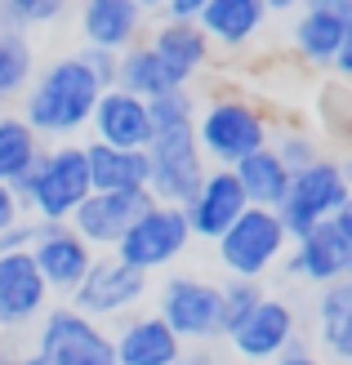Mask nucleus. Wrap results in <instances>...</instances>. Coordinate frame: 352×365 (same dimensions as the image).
<instances>
[{
  "label": "nucleus",
  "instance_id": "nucleus-1",
  "mask_svg": "<svg viewBox=\"0 0 352 365\" xmlns=\"http://www.w3.org/2000/svg\"><path fill=\"white\" fill-rule=\"evenodd\" d=\"M99 94L103 89H99L94 76H89V67L76 58V53H63V58L36 67L18 116L49 143H71L81 130H89V116H94Z\"/></svg>",
  "mask_w": 352,
  "mask_h": 365
},
{
  "label": "nucleus",
  "instance_id": "nucleus-2",
  "mask_svg": "<svg viewBox=\"0 0 352 365\" xmlns=\"http://www.w3.org/2000/svg\"><path fill=\"white\" fill-rule=\"evenodd\" d=\"M23 214L41 218V223H67L76 205L94 192L89 187V165H85V148L76 138L71 143H54V148H41L36 165L9 182Z\"/></svg>",
  "mask_w": 352,
  "mask_h": 365
},
{
  "label": "nucleus",
  "instance_id": "nucleus-3",
  "mask_svg": "<svg viewBox=\"0 0 352 365\" xmlns=\"http://www.w3.org/2000/svg\"><path fill=\"white\" fill-rule=\"evenodd\" d=\"M192 138L206 156V165L232 170L241 156L272 143V116L246 94H214L206 103H196Z\"/></svg>",
  "mask_w": 352,
  "mask_h": 365
},
{
  "label": "nucleus",
  "instance_id": "nucleus-4",
  "mask_svg": "<svg viewBox=\"0 0 352 365\" xmlns=\"http://www.w3.org/2000/svg\"><path fill=\"white\" fill-rule=\"evenodd\" d=\"M286 250H290V232L281 223V214L263 205H246L232 218V227L214 241L223 272L241 281H263L272 267H281Z\"/></svg>",
  "mask_w": 352,
  "mask_h": 365
},
{
  "label": "nucleus",
  "instance_id": "nucleus-5",
  "mask_svg": "<svg viewBox=\"0 0 352 365\" xmlns=\"http://www.w3.org/2000/svg\"><path fill=\"white\" fill-rule=\"evenodd\" d=\"M192 245V227L183 205H165V200H147L139 210V218L125 227V236L112 245V254L121 263L139 267V272H165L170 263H178Z\"/></svg>",
  "mask_w": 352,
  "mask_h": 365
},
{
  "label": "nucleus",
  "instance_id": "nucleus-6",
  "mask_svg": "<svg viewBox=\"0 0 352 365\" xmlns=\"http://www.w3.org/2000/svg\"><path fill=\"white\" fill-rule=\"evenodd\" d=\"M36 361L41 365H116L107 325L89 321L71 303H49V312L36 321Z\"/></svg>",
  "mask_w": 352,
  "mask_h": 365
},
{
  "label": "nucleus",
  "instance_id": "nucleus-7",
  "mask_svg": "<svg viewBox=\"0 0 352 365\" xmlns=\"http://www.w3.org/2000/svg\"><path fill=\"white\" fill-rule=\"evenodd\" d=\"M147 289H152L147 272L121 263L116 254L107 250V254H94V263H89V272L81 277V285L67 294V303L76 307V312H85L89 321L107 325V321H121L125 312H139Z\"/></svg>",
  "mask_w": 352,
  "mask_h": 365
},
{
  "label": "nucleus",
  "instance_id": "nucleus-8",
  "mask_svg": "<svg viewBox=\"0 0 352 365\" xmlns=\"http://www.w3.org/2000/svg\"><path fill=\"white\" fill-rule=\"evenodd\" d=\"M352 196L348 178H343V160L335 156H321L312 160L308 170H294L290 174V187H286V200L276 205L281 214V223L290 236H303L308 227L326 223V218H335V210Z\"/></svg>",
  "mask_w": 352,
  "mask_h": 365
},
{
  "label": "nucleus",
  "instance_id": "nucleus-9",
  "mask_svg": "<svg viewBox=\"0 0 352 365\" xmlns=\"http://www.w3.org/2000/svg\"><path fill=\"white\" fill-rule=\"evenodd\" d=\"M156 317L170 325L183 343H214L218 330V285L192 272H170L156 285Z\"/></svg>",
  "mask_w": 352,
  "mask_h": 365
},
{
  "label": "nucleus",
  "instance_id": "nucleus-10",
  "mask_svg": "<svg viewBox=\"0 0 352 365\" xmlns=\"http://www.w3.org/2000/svg\"><path fill=\"white\" fill-rule=\"evenodd\" d=\"M143 152H147V192H152V200L188 205L210 170L192 130H156Z\"/></svg>",
  "mask_w": 352,
  "mask_h": 365
},
{
  "label": "nucleus",
  "instance_id": "nucleus-11",
  "mask_svg": "<svg viewBox=\"0 0 352 365\" xmlns=\"http://www.w3.org/2000/svg\"><path fill=\"white\" fill-rule=\"evenodd\" d=\"M294 339H303V325H299V307L281 294H263L258 307L228 334L232 352L246 361V365H272Z\"/></svg>",
  "mask_w": 352,
  "mask_h": 365
},
{
  "label": "nucleus",
  "instance_id": "nucleus-12",
  "mask_svg": "<svg viewBox=\"0 0 352 365\" xmlns=\"http://www.w3.org/2000/svg\"><path fill=\"white\" fill-rule=\"evenodd\" d=\"M352 23V0H299L290 23V53L312 71H330Z\"/></svg>",
  "mask_w": 352,
  "mask_h": 365
},
{
  "label": "nucleus",
  "instance_id": "nucleus-13",
  "mask_svg": "<svg viewBox=\"0 0 352 365\" xmlns=\"http://www.w3.org/2000/svg\"><path fill=\"white\" fill-rule=\"evenodd\" d=\"M49 285L27 250L0 254V334H18L49 312Z\"/></svg>",
  "mask_w": 352,
  "mask_h": 365
},
{
  "label": "nucleus",
  "instance_id": "nucleus-14",
  "mask_svg": "<svg viewBox=\"0 0 352 365\" xmlns=\"http://www.w3.org/2000/svg\"><path fill=\"white\" fill-rule=\"evenodd\" d=\"M27 254H31L36 272L45 277L49 294H63V299L81 285V277L89 272V263H94V250L81 241L71 223H41Z\"/></svg>",
  "mask_w": 352,
  "mask_h": 365
},
{
  "label": "nucleus",
  "instance_id": "nucleus-15",
  "mask_svg": "<svg viewBox=\"0 0 352 365\" xmlns=\"http://www.w3.org/2000/svg\"><path fill=\"white\" fill-rule=\"evenodd\" d=\"M348 259H352V250L343 245V236L335 232V223L326 218V223L308 227L303 236H290V250H286L281 267H286V277L321 289L330 281L348 277Z\"/></svg>",
  "mask_w": 352,
  "mask_h": 365
},
{
  "label": "nucleus",
  "instance_id": "nucleus-16",
  "mask_svg": "<svg viewBox=\"0 0 352 365\" xmlns=\"http://www.w3.org/2000/svg\"><path fill=\"white\" fill-rule=\"evenodd\" d=\"M147 200H152V192H89L67 223L76 227V236L94 254H107L125 236V227L139 218Z\"/></svg>",
  "mask_w": 352,
  "mask_h": 365
},
{
  "label": "nucleus",
  "instance_id": "nucleus-17",
  "mask_svg": "<svg viewBox=\"0 0 352 365\" xmlns=\"http://www.w3.org/2000/svg\"><path fill=\"white\" fill-rule=\"evenodd\" d=\"M116 365H183L188 343H183L156 312H125L112 330Z\"/></svg>",
  "mask_w": 352,
  "mask_h": 365
},
{
  "label": "nucleus",
  "instance_id": "nucleus-18",
  "mask_svg": "<svg viewBox=\"0 0 352 365\" xmlns=\"http://www.w3.org/2000/svg\"><path fill=\"white\" fill-rule=\"evenodd\" d=\"M250 200L246 192H241V182L232 170H218L210 165L206 178H201V187L192 192V200L183 205V214H188V227H192V241H218L228 227H232V218L246 210Z\"/></svg>",
  "mask_w": 352,
  "mask_h": 365
},
{
  "label": "nucleus",
  "instance_id": "nucleus-19",
  "mask_svg": "<svg viewBox=\"0 0 352 365\" xmlns=\"http://www.w3.org/2000/svg\"><path fill=\"white\" fill-rule=\"evenodd\" d=\"M76 27H81L85 45L107 49V53H125L129 45H139L147 36V14L134 0H81Z\"/></svg>",
  "mask_w": 352,
  "mask_h": 365
},
{
  "label": "nucleus",
  "instance_id": "nucleus-20",
  "mask_svg": "<svg viewBox=\"0 0 352 365\" xmlns=\"http://www.w3.org/2000/svg\"><path fill=\"white\" fill-rule=\"evenodd\" d=\"M143 41L152 45V53L178 76V85H192L214 58V45L206 41V31L196 27V18H161Z\"/></svg>",
  "mask_w": 352,
  "mask_h": 365
},
{
  "label": "nucleus",
  "instance_id": "nucleus-21",
  "mask_svg": "<svg viewBox=\"0 0 352 365\" xmlns=\"http://www.w3.org/2000/svg\"><path fill=\"white\" fill-rule=\"evenodd\" d=\"M268 5L263 0H206V9L196 14V27L206 31V41L214 49L241 53L250 49L268 27Z\"/></svg>",
  "mask_w": 352,
  "mask_h": 365
},
{
  "label": "nucleus",
  "instance_id": "nucleus-22",
  "mask_svg": "<svg viewBox=\"0 0 352 365\" xmlns=\"http://www.w3.org/2000/svg\"><path fill=\"white\" fill-rule=\"evenodd\" d=\"M89 130H94V138L107 143V148H139V152L156 134L147 103L125 94V89H103L99 103H94V116H89Z\"/></svg>",
  "mask_w": 352,
  "mask_h": 365
},
{
  "label": "nucleus",
  "instance_id": "nucleus-23",
  "mask_svg": "<svg viewBox=\"0 0 352 365\" xmlns=\"http://www.w3.org/2000/svg\"><path fill=\"white\" fill-rule=\"evenodd\" d=\"M312 330L330 365H352V277H339L312 299Z\"/></svg>",
  "mask_w": 352,
  "mask_h": 365
},
{
  "label": "nucleus",
  "instance_id": "nucleus-24",
  "mask_svg": "<svg viewBox=\"0 0 352 365\" xmlns=\"http://www.w3.org/2000/svg\"><path fill=\"white\" fill-rule=\"evenodd\" d=\"M85 165H89V187L94 192H147V152L139 148H107V143L89 138Z\"/></svg>",
  "mask_w": 352,
  "mask_h": 365
},
{
  "label": "nucleus",
  "instance_id": "nucleus-25",
  "mask_svg": "<svg viewBox=\"0 0 352 365\" xmlns=\"http://www.w3.org/2000/svg\"><path fill=\"white\" fill-rule=\"evenodd\" d=\"M116 89H125V94H134L143 103H152L161 94H170V89H178V76L152 53V45L139 41V45H129L125 53H116Z\"/></svg>",
  "mask_w": 352,
  "mask_h": 365
},
{
  "label": "nucleus",
  "instance_id": "nucleus-26",
  "mask_svg": "<svg viewBox=\"0 0 352 365\" xmlns=\"http://www.w3.org/2000/svg\"><path fill=\"white\" fill-rule=\"evenodd\" d=\"M236 182H241V192H246L250 205H263V210H276L286 200V187H290V170L276 160L272 148H258L250 156H241L236 165H232Z\"/></svg>",
  "mask_w": 352,
  "mask_h": 365
},
{
  "label": "nucleus",
  "instance_id": "nucleus-27",
  "mask_svg": "<svg viewBox=\"0 0 352 365\" xmlns=\"http://www.w3.org/2000/svg\"><path fill=\"white\" fill-rule=\"evenodd\" d=\"M31 76H36V45H31V36L14 31V27H0V112L27 94Z\"/></svg>",
  "mask_w": 352,
  "mask_h": 365
},
{
  "label": "nucleus",
  "instance_id": "nucleus-28",
  "mask_svg": "<svg viewBox=\"0 0 352 365\" xmlns=\"http://www.w3.org/2000/svg\"><path fill=\"white\" fill-rule=\"evenodd\" d=\"M45 138L31 130L23 116L0 112V182H18L41 156Z\"/></svg>",
  "mask_w": 352,
  "mask_h": 365
},
{
  "label": "nucleus",
  "instance_id": "nucleus-29",
  "mask_svg": "<svg viewBox=\"0 0 352 365\" xmlns=\"http://www.w3.org/2000/svg\"><path fill=\"white\" fill-rule=\"evenodd\" d=\"M67 14H71V0H0V27L27 31V36L59 27Z\"/></svg>",
  "mask_w": 352,
  "mask_h": 365
},
{
  "label": "nucleus",
  "instance_id": "nucleus-30",
  "mask_svg": "<svg viewBox=\"0 0 352 365\" xmlns=\"http://www.w3.org/2000/svg\"><path fill=\"white\" fill-rule=\"evenodd\" d=\"M263 294H268V289L258 281H241V277H228L223 285H218V330H223V339L254 312Z\"/></svg>",
  "mask_w": 352,
  "mask_h": 365
},
{
  "label": "nucleus",
  "instance_id": "nucleus-31",
  "mask_svg": "<svg viewBox=\"0 0 352 365\" xmlns=\"http://www.w3.org/2000/svg\"><path fill=\"white\" fill-rule=\"evenodd\" d=\"M147 112H152V130H192L196 120V94L188 85L170 89V94H161L147 103Z\"/></svg>",
  "mask_w": 352,
  "mask_h": 365
},
{
  "label": "nucleus",
  "instance_id": "nucleus-32",
  "mask_svg": "<svg viewBox=\"0 0 352 365\" xmlns=\"http://www.w3.org/2000/svg\"><path fill=\"white\" fill-rule=\"evenodd\" d=\"M268 148L276 152V160H281V165L294 174V170H308L312 160H321L326 152H321V138L312 134V130H281L276 134Z\"/></svg>",
  "mask_w": 352,
  "mask_h": 365
},
{
  "label": "nucleus",
  "instance_id": "nucleus-33",
  "mask_svg": "<svg viewBox=\"0 0 352 365\" xmlns=\"http://www.w3.org/2000/svg\"><path fill=\"white\" fill-rule=\"evenodd\" d=\"M76 58L89 67V76L99 81V89H116V53L94 49V45H81V49H76Z\"/></svg>",
  "mask_w": 352,
  "mask_h": 365
},
{
  "label": "nucleus",
  "instance_id": "nucleus-34",
  "mask_svg": "<svg viewBox=\"0 0 352 365\" xmlns=\"http://www.w3.org/2000/svg\"><path fill=\"white\" fill-rule=\"evenodd\" d=\"M36 232H41V218H31V214H18L14 223H9L5 232H0V254H14V250H31Z\"/></svg>",
  "mask_w": 352,
  "mask_h": 365
},
{
  "label": "nucleus",
  "instance_id": "nucleus-35",
  "mask_svg": "<svg viewBox=\"0 0 352 365\" xmlns=\"http://www.w3.org/2000/svg\"><path fill=\"white\" fill-rule=\"evenodd\" d=\"M330 71H335L339 85H352V23H348L343 41H339V53H335V63H330Z\"/></svg>",
  "mask_w": 352,
  "mask_h": 365
},
{
  "label": "nucleus",
  "instance_id": "nucleus-36",
  "mask_svg": "<svg viewBox=\"0 0 352 365\" xmlns=\"http://www.w3.org/2000/svg\"><path fill=\"white\" fill-rule=\"evenodd\" d=\"M18 214H23V205H18L14 187H9V182H0V232H5V227L14 223V218H18Z\"/></svg>",
  "mask_w": 352,
  "mask_h": 365
},
{
  "label": "nucleus",
  "instance_id": "nucleus-37",
  "mask_svg": "<svg viewBox=\"0 0 352 365\" xmlns=\"http://www.w3.org/2000/svg\"><path fill=\"white\" fill-rule=\"evenodd\" d=\"M201 9H206V0H165L161 18H196Z\"/></svg>",
  "mask_w": 352,
  "mask_h": 365
},
{
  "label": "nucleus",
  "instance_id": "nucleus-38",
  "mask_svg": "<svg viewBox=\"0 0 352 365\" xmlns=\"http://www.w3.org/2000/svg\"><path fill=\"white\" fill-rule=\"evenodd\" d=\"M330 223H335V232L343 236V245L352 250V196H348V200H343V205L335 210V218H330Z\"/></svg>",
  "mask_w": 352,
  "mask_h": 365
},
{
  "label": "nucleus",
  "instance_id": "nucleus-39",
  "mask_svg": "<svg viewBox=\"0 0 352 365\" xmlns=\"http://www.w3.org/2000/svg\"><path fill=\"white\" fill-rule=\"evenodd\" d=\"M263 5H268V14H294L299 0H263Z\"/></svg>",
  "mask_w": 352,
  "mask_h": 365
},
{
  "label": "nucleus",
  "instance_id": "nucleus-40",
  "mask_svg": "<svg viewBox=\"0 0 352 365\" xmlns=\"http://www.w3.org/2000/svg\"><path fill=\"white\" fill-rule=\"evenodd\" d=\"M134 5H139L143 14H161V9H165V0H134Z\"/></svg>",
  "mask_w": 352,
  "mask_h": 365
},
{
  "label": "nucleus",
  "instance_id": "nucleus-41",
  "mask_svg": "<svg viewBox=\"0 0 352 365\" xmlns=\"http://www.w3.org/2000/svg\"><path fill=\"white\" fill-rule=\"evenodd\" d=\"M183 365H214L210 356H183Z\"/></svg>",
  "mask_w": 352,
  "mask_h": 365
},
{
  "label": "nucleus",
  "instance_id": "nucleus-42",
  "mask_svg": "<svg viewBox=\"0 0 352 365\" xmlns=\"http://www.w3.org/2000/svg\"><path fill=\"white\" fill-rule=\"evenodd\" d=\"M343 178H348V187H352V156L343 160Z\"/></svg>",
  "mask_w": 352,
  "mask_h": 365
},
{
  "label": "nucleus",
  "instance_id": "nucleus-43",
  "mask_svg": "<svg viewBox=\"0 0 352 365\" xmlns=\"http://www.w3.org/2000/svg\"><path fill=\"white\" fill-rule=\"evenodd\" d=\"M0 365H18V356H5V352H0Z\"/></svg>",
  "mask_w": 352,
  "mask_h": 365
},
{
  "label": "nucleus",
  "instance_id": "nucleus-44",
  "mask_svg": "<svg viewBox=\"0 0 352 365\" xmlns=\"http://www.w3.org/2000/svg\"><path fill=\"white\" fill-rule=\"evenodd\" d=\"M348 277H352V259H348Z\"/></svg>",
  "mask_w": 352,
  "mask_h": 365
},
{
  "label": "nucleus",
  "instance_id": "nucleus-45",
  "mask_svg": "<svg viewBox=\"0 0 352 365\" xmlns=\"http://www.w3.org/2000/svg\"><path fill=\"white\" fill-rule=\"evenodd\" d=\"M71 5H81V0H71Z\"/></svg>",
  "mask_w": 352,
  "mask_h": 365
},
{
  "label": "nucleus",
  "instance_id": "nucleus-46",
  "mask_svg": "<svg viewBox=\"0 0 352 365\" xmlns=\"http://www.w3.org/2000/svg\"><path fill=\"white\" fill-rule=\"evenodd\" d=\"M321 365H330V361H321Z\"/></svg>",
  "mask_w": 352,
  "mask_h": 365
},
{
  "label": "nucleus",
  "instance_id": "nucleus-47",
  "mask_svg": "<svg viewBox=\"0 0 352 365\" xmlns=\"http://www.w3.org/2000/svg\"><path fill=\"white\" fill-rule=\"evenodd\" d=\"M348 130H352V125H348Z\"/></svg>",
  "mask_w": 352,
  "mask_h": 365
}]
</instances>
